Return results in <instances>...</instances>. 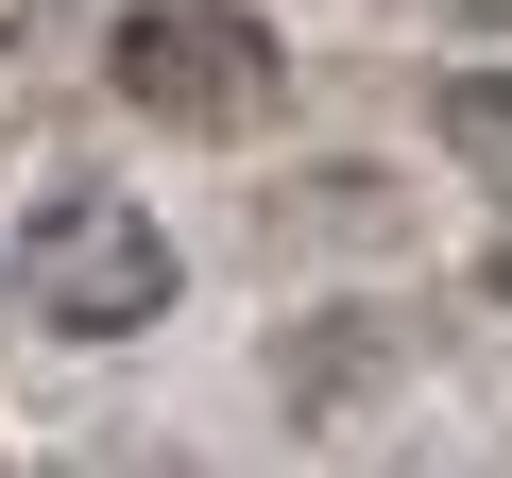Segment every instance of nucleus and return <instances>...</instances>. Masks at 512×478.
Returning a JSON list of instances; mask_svg holds the SVG:
<instances>
[{
    "mask_svg": "<svg viewBox=\"0 0 512 478\" xmlns=\"http://www.w3.org/2000/svg\"><path fill=\"white\" fill-rule=\"evenodd\" d=\"M120 103H154L188 137H256L274 120V35L239 0H137L120 18Z\"/></svg>",
    "mask_w": 512,
    "mask_h": 478,
    "instance_id": "nucleus-1",
    "label": "nucleus"
},
{
    "mask_svg": "<svg viewBox=\"0 0 512 478\" xmlns=\"http://www.w3.org/2000/svg\"><path fill=\"white\" fill-rule=\"evenodd\" d=\"M18 291H35V325L120 342V325H154V308H171V239H154L137 205L69 188V205H35V222H18Z\"/></svg>",
    "mask_w": 512,
    "mask_h": 478,
    "instance_id": "nucleus-2",
    "label": "nucleus"
}]
</instances>
